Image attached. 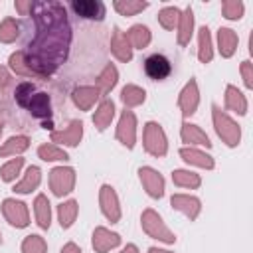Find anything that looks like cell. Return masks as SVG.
<instances>
[{
	"mask_svg": "<svg viewBox=\"0 0 253 253\" xmlns=\"http://www.w3.org/2000/svg\"><path fill=\"white\" fill-rule=\"evenodd\" d=\"M36 32L24 49L30 69L40 77L53 75L69 55L71 26L61 2H34L32 8Z\"/></svg>",
	"mask_w": 253,
	"mask_h": 253,
	"instance_id": "1",
	"label": "cell"
},
{
	"mask_svg": "<svg viewBox=\"0 0 253 253\" xmlns=\"http://www.w3.org/2000/svg\"><path fill=\"white\" fill-rule=\"evenodd\" d=\"M211 119H213V128H215L217 136H219L229 148H235V146L241 142V126H239L225 111H221L215 103L211 105Z\"/></svg>",
	"mask_w": 253,
	"mask_h": 253,
	"instance_id": "2",
	"label": "cell"
},
{
	"mask_svg": "<svg viewBox=\"0 0 253 253\" xmlns=\"http://www.w3.org/2000/svg\"><path fill=\"white\" fill-rule=\"evenodd\" d=\"M140 227L142 231L152 237V239H158L166 245H174L176 243V235L170 231V227L164 223V219L158 215V211H154L152 208H146L142 213H140Z\"/></svg>",
	"mask_w": 253,
	"mask_h": 253,
	"instance_id": "3",
	"label": "cell"
},
{
	"mask_svg": "<svg viewBox=\"0 0 253 253\" xmlns=\"http://www.w3.org/2000/svg\"><path fill=\"white\" fill-rule=\"evenodd\" d=\"M142 144H144V150L150 156H154V158L166 156V152H168V138H166V132H164L160 123L148 121L144 125V128H142Z\"/></svg>",
	"mask_w": 253,
	"mask_h": 253,
	"instance_id": "4",
	"label": "cell"
},
{
	"mask_svg": "<svg viewBox=\"0 0 253 253\" xmlns=\"http://www.w3.org/2000/svg\"><path fill=\"white\" fill-rule=\"evenodd\" d=\"M75 180H77L75 168H71V166H55L49 172V190H51V194L55 198L69 196L73 192V188H75Z\"/></svg>",
	"mask_w": 253,
	"mask_h": 253,
	"instance_id": "5",
	"label": "cell"
},
{
	"mask_svg": "<svg viewBox=\"0 0 253 253\" xmlns=\"http://www.w3.org/2000/svg\"><path fill=\"white\" fill-rule=\"evenodd\" d=\"M2 215L16 229H24V227L30 225V211H28V206L22 200L4 198L2 200Z\"/></svg>",
	"mask_w": 253,
	"mask_h": 253,
	"instance_id": "6",
	"label": "cell"
},
{
	"mask_svg": "<svg viewBox=\"0 0 253 253\" xmlns=\"http://www.w3.org/2000/svg\"><path fill=\"white\" fill-rule=\"evenodd\" d=\"M99 208H101V213L105 215L107 221H111V223L121 221V215H123L121 202H119V196L111 184H103L99 188Z\"/></svg>",
	"mask_w": 253,
	"mask_h": 253,
	"instance_id": "7",
	"label": "cell"
},
{
	"mask_svg": "<svg viewBox=\"0 0 253 253\" xmlns=\"http://www.w3.org/2000/svg\"><path fill=\"white\" fill-rule=\"evenodd\" d=\"M136 115L130 111V109H125L121 113V119L117 123V130H115V136L117 140L126 146L128 150L134 148V142H136Z\"/></svg>",
	"mask_w": 253,
	"mask_h": 253,
	"instance_id": "8",
	"label": "cell"
},
{
	"mask_svg": "<svg viewBox=\"0 0 253 253\" xmlns=\"http://www.w3.org/2000/svg\"><path fill=\"white\" fill-rule=\"evenodd\" d=\"M138 180L144 188V192L154 198V200H160L164 196V190H166V182H164V176L154 170L152 166H140L138 168Z\"/></svg>",
	"mask_w": 253,
	"mask_h": 253,
	"instance_id": "9",
	"label": "cell"
},
{
	"mask_svg": "<svg viewBox=\"0 0 253 253\" xmlns=\"http://www.w3.org/2000/svg\"><path fill=\"white\" fill-rule=\"evenodd\" d=\"M198 105H200V89H198V81L192 77L180 91L178 95V109L182 113L184 119L196 115L198 111Z\"/></svg>",
	"mask_w": 253,
	"mask_h": 253,
	"instance_id": "10",
	"label": "cell"
},
{
	"mask_svg": "<svg viewBox=\"0 0 253 253\" xmlns=\"http://www.w3.org/2000/svg\"><path fill=\"white\" fill-rule=\"evenodd\" d=\"M49 138L51 142L55 144H63V146H79L81 138H83V123L79 119H73L69 121V125L61 130H51L49 132Z\"/></svg>",
	"mask_w": 253,
	"mask_h": 253,
	"instance_id": "11",
	"label": "cell"
},
{
	"mask_svg": "<svg viewBox=\"0 0 253 253\" xmlns=\"http://www.w3.org/2000/svg\"><path fill=\"white\" fill-rule=\"evenodd\" d=\"M170 206L174 210H178L180 213H184L190 221L198 219V215L202 211V200L198 196H190V194H172Z\"/></svg>",
	"mask_w": 253,
	"mask_h": 253,
	"instance_id": "12",
	"label": "cell"
},
{
	"mask_svg": "<svg viewBox=\"0 0 253 253\" xmlns=\"http://www.w3.org/2000/svg\"><path fill=\"white\" fill-rule=\"evenodd\" d=\"M69 8L75 16L85 18V20L101 22L105 18V4L101 0H73Z\"/></svg>",
	"mask_w": 253,
	"mask_h": 253,
	"instance_id": "13",
	"label": "cell"
},
{
	"mask_svg": "<svg viewBox=\"0 0 253 253\" xmlns=\"http://www.w3.org/2000/svg\"><path fill=\"white\" fill-rule=\"evenodd\" d=\"M144 73L152 79V81H162L172 73V63L168 57H164L162 53H152L144 59Z\"/></svg>",
	"mask_w": 253,
	"mask_h": 253,
	"instance_id": "14",
	"label": "cell"
},
{
	"mask_svg": "<svg viewBox=\"0 0 253 253\" xmlns=\"http://www.w3.org/2000/svg\"><path fill=\"white\" fill-rule=\"evenodd\" d=\"M91 245L95 249V253H109L111 249L121 245V235L117 231H111L103 225L95 227L93 237H91Z\"/></svg>",
	"mask_w": 253,
	"mask_h": 253,
	"instance_id": "15",
	"label": "cell"
},
{
	"mask_svg": "<svg viewBox=\"0 0 253 253\" xmlns=\"http://www.w3.org/2000/svg\"><path fill=\"white\" fill-rule=\"evenodd\" d=\"M180 138H182V142H186V146H206V148H211L210 136L198 125L188 123V121H184L182 126H180Z\"/></svg>",
	"mask_w": 253,
	"mask_h": 253,
	"instance_id": "16",
	"label": "cell"
},
{
	"mask_svg": "<svg viewBox=\"0 0 253 253\" xmlns=\"http://www.w3.org/2000/svg\"><path fill=\"white\" fill-rule=\"evenodd\" d=\"M132 47H130V43H128V40H126V34L119 28V26H115L113 28V36H111V53L119 59V61H123V63H126V61H130L132 59Z\"/></svg>",
	"mask_w": 253,
	"mask_h": 253,
	"instance_id": "17",
	"label": "cell"
},
{
	"mask_svg": "<svg viewBox=\"0 0 253 253\" xmlns=\"http://www.w3.org/2000/svg\"><path fill=\"white\" fill-rule=\"evenodd\" d=\"M180 158L190 164V166H198V168H204V170H213L215 162H213V156H210L208 152L196 148V146H182L180 148Z\"/></svg>",
	"mask_w": 253,
	"mask_h": 253,
	"instance_id": "18",
	"label": "cell"
},
{
	"mask_svg": "<svg viewBox=\"0 0 253 253\" xmlns=\"http://www.w3.org/2000/svg\"><path fill=\"white\" fill-rule=\"evenodd\" d=\"M99 91L95 85H81V87H75L73 93H71V101L73 105L79 109V111H89L95 107V103L99 101Z\"/></svg>",
	"mask_w": 253,
	"mask_h": 253,
	"instance_id": "19",
	"label": "cell"
},
{
	"mask_svg": "<svg viewBox=\"0 0 253 253\" xmlns=\"http://www.w3.org/2000/svg\"><path fill=\"white\" fill-rule=\"evenodd\" d=\"M28 113L34 119H42V121L51 119L53 111H51V99H49V95L45 91H36L34 97H32V101H30V105H28Z\"/></svg>",
	"mask_w": 253,
	"mask_h": 253,
	"instance_id": "20",
	"label": "cell"
},
{
	"mask_svg": "<svg viewBox=\"0 0 253 253\" xmlns=\"http://www.w3.org/2000/svg\"><path fill=\"white\" fill-rule=\"evenodd\" d=\"M237 43H239V36L231 28H219L217 30V51L221 57L229 59L237 51Z\"/></svg>",
	"mask_w": 253,
	"mask_h": 253,
	"instance_id": "21",
	"label": "cell"
},
{
	"mask_svg": "<svg viewBox=\"0 0 253 253\" xmlns=\"http://www.w3.org/2000/svg\"><path fill=\"white\" fill-rule=\"evenodd\" d=\"M223 103H225V109L227 111H233L237 115H247V97L235 87V85H227L225 87V97H223Z\"/></svg>",
	"mask_w": 253,
	"mask_h": 253,
	"instance_id": "22",
	"label": "cell"
},
{
	"mask_svg": "<svg viewBox=\"0 0 253 253\" xmlns=\"http://www.w3.org/2000/svg\"><path fill=\"white\" fill-rule=\"evenodd\" d=\"M113 119H115V103H113V99L105 97L93 113V125L97 130H105L113 123Z\"/></svg>",
	"mask_w": 253,
	"mask_h": 253,
	"instance_id": "23",
	"label": "cell"
},
{
	"mask_svg": "<svg viewBox=\"0 0 253 253\" xmlns=\"http://www.w3.org/2000/svg\"><path fill=\"white\" fill-rule=\"evenodd\" d=\"M40 182H42V170H40V166H34L32 164L24 172V178L14 184L12 192H16V194H32L34 190H38Z\"/></svg>",
	"mask_w": 253,
	"mask_h": 253,
	"instance_id": "24",
	"label": "cell"
},
{
	"mask_svg": "<svg viewBox=\"0 0 253 253\" xmlns=\"http://www.w3.org/2000/svg\"><path fill=\"white\" fill-rule=\"evenodd\" d=\"M117 83H119V69L113 63H107L95 79V87H97L99 95H109Z\"/></svg>",
	"mask_w": 253,
	"mask_h": 253,
	"instance_id": "25",
	"label": "cell"
},
{
	"mask_svg": "<svg viewBox=\"0 0 253 253\" xmlns=\"http://www.w3.org/2000/svg\"><path fill=\"white\" fill-rule=\"evenodd\" d=\"M34 215L40 229H49L51 225V204L45 194H38L34 200Z\"/></svg>",
	"mask_w": 253,
	"mask_h": 253,
	"instance_id": "26",
	"label": "cell"
},
{
	"mask_svg": "<svg viewBox=\"0 0 253 253\" xmlns=\"http://www.w3.org/2000/svg\"><path fill=\"white\" fill-rule=\"evenodd\" d=\"M176 30H178V43L182 47H186L190 43V40H192V34H194V10H192V6H188L180 14Z\"/></svg>",
	"mask_w": 253,
	"mask_h": 253,
	"instance_id": "27",
	"label": "cell"
},
{
	"mask_svg": "<svg viewBox=\"0 0 253 253\" xmlns=\"http://www.w3.org/2000/svg\"><path fill=\"white\" fill-rule=\"evenodd\" d=\"M125 34H126V40L132 49H144V47H148V43L152 40V34L148 30V26H144V24H134Z\"/></svg>",
	"mask_w": 253,
	"mask_h": 253,
	"instance_id": "28",
	"label": "cell"
},
{
	"mask_svg": "<svg viewBox=\"0 0 253 253\" xmlns=\"http://www.w3.org/2000/svg\"><path fill=\"white\" fill-rule=\"evenodd\" d=\"M30 148V136L26 134H14L0 146V158L6 156H20Z\"/></svg>",
	"mask_w": 253,
	"mask_h": 253,
	"instance_id": "29",
	"label": "cell"
},
{
	"mask_svg": "<svg viewBox=\"0 0 253 253\" xmlns=\"http://www.w3.org/2000/svg\"><path fill=\"white\" fill-rule=\"evenodd\" d=\"M121 101L125 105V109H132V107H138L146 101V91L134 83H126L123 89H121Z\"/></svg>",
	"mask_w": 253,
	"mask_h": 253,
	"instance_id": "30",
	"label": "cell"
},
{
	"mask_svg": "<svg viewBox=\"0 0 253 253\" xmlns=\"http://www.w3.org/2000/svg\"><path fill=\"white\" fill-rule=\"evenodd\" d=\"M79 213V204L75 200H65L57 206V221L61 225V229H69Z\"/></svg>",
	"mask_w": 253,
	"mask_h": 253,
	"instance_id": "31",
	"label": "cell"
},
{
	"mask_svg": "<svg viewBox=\"0 0 253 253\" xmlns=\"http://www.w3.org/2000/svg\"><path fill=\"white\" fill-rule=\"evenodd\" d=\"M198 59L202 63H210L213 59V43L208 26H202L198 30Z\"/></svg>",
	"mask_w": 253,
	"mask_h": 253,
	"instance_id": "32",
	"label": "cell"
},
{
	"mask_svg": "<svg viewBox=\"0 0 253 253\" xmlns=\"http://www.w3.org/2000/svg\"><path fill=\"white\" fill-rule=\"evenodd\" d=\"M38 158H42L43 162H67L69 154L57 144L43 142V144L38 146Z\"/></svg>",
	"mask_w": 253,
	"mask_h": 253,
	"instance_id": "33",
	"label": "cell"
},
{
	"mask_svg": "<svg viewBox=\"0 0 253 253\" xmlns=\"http://www.w3.org/2000/svg\"><path fill=\"white\" fill-rule=\"evenodd\" d=\"M172 182H174V186L188 188V190H196V188L202 186L200 174H196L192 170H184V168H178V170L172 172Z\"/></svg>",
	"mask_w": 253,
	"mask_h": 253,
	"instance_id": "34",
	"label": "cell"
},
{
	"mask_svg": "<svg viewBox=\"0 0 253 253\" xmlns=\"http://www.w3.org/2000/svg\"><path fill=\"white\" fill-rule=\"evenodd\" d=\"M8 67H10L16 75H22V77H38V75L30 69V65H28V61H26L24 49H18V51L10 53V57H8Z\"/></svg>",
	"mask_w": 253,
	"mask_h": 253,
	"instance_id": "35",
	"label": "cell"
},
{
	"mask_svg": "<svg viewBox=\"0 0 253 253\" xmlns=\"http://www.w3.org/2000/svg\"><path fill=\"white\" fill-rule=\"evenodd\" d=\"M150 4L148 2H142V0H115L113 2V8L121 14V16H134L142 10H146Z\"/></svg>",
	"mask_w": 253,
	"mask_h": 253,
	"instance_id": "36",
	"label": "cell"
},
{
	"mask_svg": "<svg viewBox=\"0 0 253 253\" xmlns=\"http://www.w3.org/2000/svg\"><path fill=\"white\" fill-rule=\"evenodd\" d=\"M20 36V24L16 18H4L0 22V43H12Z\"/></svg>",
	"mask_w": 253,
	"mask_h": 253,
	"instance_id": "37",
	"label": "cell"
},
{
	"mask_svg": "<svg viewBox=\"0 0 253 253\" xmlns=\"http://www.w3.org/2000/svg\"><path fill=\"white\" fill-rule=\"evenodd\" d=\"M22 168H24V158H22V156H16V158L8 160L6 164H2V168H0V178H2V182H6V184L14 182V180L18 178V174L22 172Z\"/></svg>",
	"mask_w": 253,
	"mask_h": 253,
	"instance_id": "38",
	"label": "cell"
},
{
	"mask_svg": "<svg viewBox=\"0 0 253 253\" xmlns=\"http://www.w3.org/2000/svg\"><path fill=\"white\" fill-rule=\"evenodd\" d=\"M34 93H36V85H34L32 81H22L20 85H16V89H14V99H16V103H18V107L28 109V105H30Z\"/></svg>",
	"mask_w": 253,
	"mask_h": 253,
	"instance_id": "39",
	"label": "cell"
},
{
	"mask_svg": "<svg viewBox=\"0 0 253 253\" xmlns=\"http://www.w3.org/2000/svg\"><path fill=\"white\" fill-rule=\"evenodd\" d=\"M20 251L22 253H47V243L42 235L32 233V235L24 237V241L20 245Z\"/></svg>",
	"mask_w": 253,
	"mask_h": 253,
	"instance_id": "40",
	"label": "cell"
},
{
	"mask_svg": "<svg viewBox=\"0 0 253 253\" xmlns=\"http://www.w3.org/2000/svg\"><path fill=\"white\" fill-rule=\"evenodd\" d=\"M180 10L176 6H164L160 12H158V22L164 30H174L178 26V20H180Z\"/></svg>",
	"mask_w": 253,
	"mask_h": 253,
	"instance_id": "41",
	"label": "cell"
},
{
	"mask_svg": "<svg viewBox=\"0 0 253 253\" xmlns=\"http://www.w3.org/2000/svg\"><path fill=\"white\" fill-rule=\"evenodd\" d=\"M245 12V4L241 0H223L221 2V14L227 20H241Z\"/></svg>",
	"mask_w": 253,
	"mask_h": 253,
	"instance_id": "42",
	"label": "cell"
},
{
	"mask_svg": "<svg viewBox=\"0 0 253 253\" xmlns=\"http://www.w3.org/2000/svg\"><path fill=\"white\" fill-rule=\"evenodd\" d=\"M239 71H241V77H243V85H245L247 89H253V63H251L249 59L241 61Z\"/></svg>",
	"mask_w": 253,
	"mask_h": 253,
	"instance_id": "43",
	"label": "cell"
},
{
	"mask_svg": "<svg viewBox=\"0 0 253 253\" xmlns=\"http://www.w3.org/2000/svg\"><path fill=\"white\" fill-rule=\"evenodd\" d=\"M14 8L20 16H30L32 14V8H34V2L32 0H16L14 2Z\"/></svg>",
	"mask_w": 253,
	"mask_h": 253,
	"instance_id": "44",
	"label": "cell"
},
{
	"mask_svg": "<svg viewBox=\"0 0 253 253\" xmlns=\"http://www.w3.org/2000/svg\"><path fill=\"white\" fill-rule=\"evenodd\" d=\"M10 79H12V77H10V71H8L4 65H0V89H4V87L10 83Z\"/></svg>",
	"mask_w": 253,
	"mask_h": 253,
	"instance_id": "45",
	"label": "cell"
},
{
	"mask_svg": "<svg viewBox=\"0 0 253 253\" xmlns=\"http://www.w3.org/2000/svg\"><path fill=\"white\" fill-rule=\"evenodd\" d=\"M59 253H81V249H79V245H77V243L67 241V243L61 247V251H59Z\"/></svg>",
	"mask_w": 253,
	"mask_h": 253,
	"instance_id": "46",
	"label": "cell"
},
{
	"mask_svg": "<svg viewBox=\"0 0 253 253\" xmlns=\"http://www.w3.org/2000/svg\"><path fill=\"white\" fill-rule=\"evenodd\" d=\"M119 253H138V247L134 243H126V247H123Z\"/></svg>",
	"mask_w": 253,
	"mask_h": 253,
	"instance_id": "47",
	"label": "cell"
},
{
	"mask_svg": "<svg viewBox=\"0 0 253 253\" xmlns=\"http://www.w3.org/2000/svg\"><path fill=\"white\" fill-rule=\"evenodd\" d=\"M148 253H174V251H168V249H158V247H150Z\"/></svg>",
	"mask_w": 253,
	"mask_h": 253,
	"instance_id": "48",
	"label": "cell"
},
{
	"mask_svg": "<svg viewBox=\"0 0 253 253\" xmlns=\"http://www.w3.org/2000/svg\"><path fill=\"white\" fill-rule=\"evenodd\" d=\"M2 130H4V119H2V113H0V136H2Z\"/></svg>",
	"mask_w": 253,
	"mask_h": 253,
	"instance_id": "49",
	"label": "cell"
},
{
	"mask_svg": "<svg viewBox=\"0 0 253 253\" xmlns=\"http://www.w3.org/2000/svg\"><path fill=\"white\" fill-rule=\"evenodd\" d=\"M0 243H2V233H0Z\"/></svg>",
	"mask_w": 253,
	"mask_h": 253,
	"instance_id": "50",
	"label": "cell"
}]
</instances>
